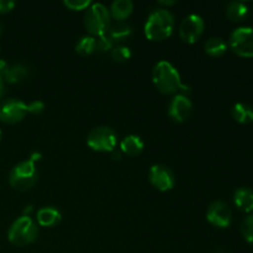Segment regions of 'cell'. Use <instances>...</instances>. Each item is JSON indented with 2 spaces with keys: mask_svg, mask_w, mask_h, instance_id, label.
<instances>
[{
  "mask_svg": "<svg viewBox=\"0 0 253 253\" xmlns=\"http://www.w3.org/2000/svg\"><path fill=\"white\" fill-rule=\"evenodd\" d=\"M27 114V104L16 98H10L0 103V121L4 124L20 123Z\"/></svg>",
  "mask_w": 253,
  "mask_h": 253,
  "instance_id": "ba28073f",
  "label": "cell"
},
{
  "mask_svg": "<svg viewBox=\"0 0 253 253\" xmlns=\"http://www.w3.org/2000/svg\"><path fill=\"white\" fill-rule=\"evenodd\" d=\"M148 178H150L151 184L161 192H168V190L173 189L175 184L174 174L170 170V168H168L165 165L152 166Z\"/></svg>",
  "mask_w": 253,
  "mask_h": 253,
  "instance_id": "8fae6325",
  "label": "cell"
},
{
  "mask_svg": "<svg viewBox=\"0 0 253 253\" xmlns=\"http://www.w3.org/2000/svg\"><path fill=\"white\" fill-rule=\"evenodd\" d=\"M110 56L116 63H125L131 58V49L127 46H123V44L114 46V48L110 51Z\"/></svg>",
  "mask_w": 253,
  "mask_h": 253,
  "instance_id": "603a6c76",
  "label": "cell"
},
{
  "mask_svg": "<svg viewBox=\"0 0 253 253\" xmlns=\"http://www.w3.org/2000/svg\"><path fill=\"white\" fill-rule=\"evenodd\" d=\"M205 24L202 16L190 14L183 19L179 26V36L185 43H195L204 34Z\"/></svg>",
  "mask_w": 253,
  "mask_h": 253,
  "instance_id": "9c48e42d",
  "label": "cell"
},
{
  "mask_svg": "<svg viewBox=\"0 0 253 253\" xmlns=\"http://www.w3.org/2000/svg\"><path fill=\"white\" fill-rule=\"evenodd\" d=\"M1 30H2L1 29V24H0V35H1Z\"/></svg>",
  "mask_w": 253,
  "mask_h": 253,
  "instance_id": "836d02e7",
  "label": "cell"
},
{
  "mask_svg": "<svg viewBox=\"0 0 253 253\" xmlns=\"http://www.w3.org/2000/svg\"><path fill=\"white\" fill-rule=\"evenodd\" d=\"M7 68H9V63L4 59H0V78H4L5 73H6Z\"/></svg>",
  "mask_w": 253,
  "mask_h": 253,
  "instance_id": "f1b7e54d",
  "label": "cell"
},
{
  "mask_svg": "<svg viewBox=\"0 0 253 253\" xmlns=\"http://www.w3.org/2000/svg\"><path fill=\"white\" fill-rule=\"evenodd\" d=\"M96 42V51L98 52H108L114 48V42L108 35H103V36L95 37Z\"/></svg>",
  "mask_w": 253,
  "mask_h": 253,
  "instance_id": "d4e9b609",
  "label": "cell"
},
{
  "mask_svg": "<svg viewBox=\"0 0 253 253\" xmlns=\"http://www.w3.org/2000/svg\"><path fill=\"white\" fill-rule=\"evenodd\" d=\"M241 235L249 244L253 245V212L247 215L241 222Z\"/></svg>",
  "mask_w": 253,
  "mask_h": 253,
  "instance_id": "cb8c5ba5",
  "label": "cell"
},
{
  "mask_svg": "<svg viewBox=\"0 0 253 253\" xmlns=\"http://www.w3.org/2000/svg\"><path fill=\"white\" fill-rule=\"evenodd\" d=\"M39 237V227L31 216H20L15 220L7 231V240L17 247L27 246Z\"/></svg>",
  "mask_w": 253,
  "mask_h": 253,
  "instance_id": "277c9868",
  "label": "cell"
},
{
  "mask_svg": "<svg viewBox=\"0 0 253 253\" xmlns=\"http://www.w3.org/2000/svg\"><path fill=\"white\" fill-rule=\"evenodd\" d=\"M249 14V7L242 1H231L226 6V16L231 21L240 22Z\"/></svg>",
  "mask_w": 253,
  "mask_h": 253,
  "instance_id": "ffe728a7",
  "label": "cell"
},
{
  "mask_svg": "<svg viewBox=\"0 0 253 253\" xmlns=\"http://www.w3.org/2000/svg\"><path fill=\"white\" fill-rule=\"evenodd\" d=\"M152 82L163 94L189 93V86L183 84L178 69L168 61H160L152 71Z\"/></svg>",
  "mask_w": 253,
  "mask_h": 253,
  "instance_id": "6da1fadb",
  "label": "cell"
},
{
  "mask_svg": "<svg viewBox=\"0 0 253 253\" xmlns=\"http://www.w3.org/2000/svg\"><path fill=\"white\" fill-rule=\"evenodd\" d=\"M106 35L113 40L114 43L115 42H123L132 35V27L125 21H116V24H111Z\"/></svg>",
  "mask_w": 253,
  "mask_h": 253,
  "instance_id": "e0dca14e",
  "label": "cell"
},
{
  "mask_svg": "<svg viewBox=\"0 0 253 253\" xmlns=\"http://www.w3.org/2000/svg\"><path fill=\"white\" fill-rule=\"evenodd\" d=\"M110 16L111 19H115L118 21H124L127 19L133 11V2L131 0H115L110 6Z\"/></svg>",
  "mask_w": 253,
  "mask_h": 253,
  "instance_id": "2e32d148",
  "label": "cell"
},
{
  "mask_svg": "<svg viewBox=\"0 0 253 253\" xmlns=\"http://www.w3.org/2000/svg\"><path fill=\"white\" fill-rule=\"evenodd\" d=\"M44 110V104L40 100L31 101L30 104H27V113L34 114V115H39L42 111Z\"/></svg>",
  "mask_w": 253,
  "mask_h": 253,
  "instance_id": "4316f807",
  "label": "cell"
},
{
  "mask_svg": "<svg viewBox=\"0 0 253 253\" xmlns=\"http://www.w3.org/2000/svg\"><path fill=\"white\" fill-rule=\"evenodd\" d=\"M84 26L93 37L108 34L111 26V16L108 7L100 2L91 4L84 15Z\"/></svg>",
  "mask_w": 253,
  "mask_h": 253,
  "instance_id": "3957f363",
  "label": "cell"
},
{
  "mask_svg": "<svg viewBox=\"0 0 253 253\" xmlns=\"http://www.w3.org/2000/svg\"><path fill=\"white\" fill-rule=\"evenodd\" d=\"M4 91H5V82L0 78V99H1L2 95H4Z\"/></svg>",
  "mask_w": 253,
  "mask_h": 253,
  "instance_id": "d6a6232c",
  "label": "cell"
},
{
  "mask_svg": "<svg viewBox=\"0 0 253 253\" xmlns=\"http://www.w3.org/2000/svg\"><path fill=\"white\" fill-rule=\"evenodd\" d=\"M174 16L168 9L157 7L148 15L145 24V35L151 41H163L172 35Z\"/></svg>",
  "mask_w": 253,
  "mask_h": 253,
  "instance_id": "7a4b0ae2",
  "label": "cell"
},
{
  "mask_svg": "<svg viewBox=\"0 0 253 253\" xmlns=\"http://www.w3.org/2000/svg\"><path fill=\"white\" fill-rule=\"evenodd\" d=\"M39 178L36 166L30 160L17 163L11 169L9 175V183L14 189L27 190L35 185Z\"/></svg>",
  "mask_w": 253,
  "mask_h": 253,
  "instance_id": "5b68a950",
  "label": "cell"
},
{
  "mask_svg": "<svg viewBox=\"0 0 253 253\" xmlns=\"http://www.w3.org/2000/svg\"><path fill=\"white\" fill-rule=\"evenodd\" d=\"M234 203L236 208L241 211H253V190L250 188H239L234 194Z\"/></svg>",
  "mask_w": 253,
  "mask_h": 253,
  "instance_id": "5bb4252c",
  "label": "cell"
},
{
  "mask_svg": "<svg viewBox=\"0 0 253 253\" xmlns=\"http://www.w3.org/2000/svg\"><path fill=\"white\" fill-rule=\"evenodd\" d=\"M231 115L239 124L246 125L253 123V108L246 103L235 104L231 109Z\"/></svg>",
  "mask_w": 253,
  "mask_h": 253,
  "instance_id": "ac0fdd59",
  "label": "cell"
},
{
  "mask_svg": "<svg viewBox=\"0 0 253 253\" xmlns=\"http://www.w3.org/2000/svg\"><path fill=\"white\" fill-rule=\"evenodd\" d=\"M15 7V2L12 0H0V14H7Z\"/></svg>",
  "mask_w": 253,
  "mask_h": 253,
  "instance_id": "83f0119b",
  "label": "cell"
},
{
  "mask_svg": "<svg viewBox=\"0 0 253 253\" xmlns=\"http://www.w3.org/2000/svg\"><path fill=\"white\" fill-rule=\"evenodd\" d=\"M27 77H29V68H27L26 66H24V64L21 63L12 64V66L9 64V68H7L2 81L7 82V83L15 84L24 81Z\"/></svg>",
  "mask_w": 253,
  "mask_h": 253,
  "instance_id": "d6986e66",
  "label": "cell"
},
{
  "mask_svg": "<svg viewBox=\"0 0 253 253\" xmlns=\"http://www.w3.org/2000/svg\"><path fill=\"white\" fill-rule=\"evenodd\" d=\"M230 47L240 57H253V29L241 26L235 29L230 35Z\"/></svg>",
  "mask_w": 253,
  "mask_h": 253,
  "instance_id": "52a82bcc",
  "label": "cell"
},
{
  "mask_svg": "<svg viewBox=\"0 0 253 253\" xmlns=\"http://www.w3.org/2000/svg\"><path fill=\"white\" fill-rule=\"evenodd\" d=\"M177 4V1H174V0H173V1H158V5H161V6H163V9H167L168 6H173V5H175Z\"/></svg>",
  "mask_w": 253,
  "mask_h": 253,
  "instance_id": "4dcf8cb0",
  "label": "cell"
},
{
  "mask_svg": "<svg viewBox=\"0 0 253 253\" xmlns=\"http://www.w3.org/2000/svg\"><path fill=\"white\" fill-rule=\"evenodd\" d=\"M64 6L68 7L69 10L73 11H81V10L88 9L91 5L90 0H64Z\"/></svg>",
  "mask_w": 253,
  "mask_h": 253,
  "instance_id": "484cf974",
  "label": "cell"
},
{
  "mask_svg": "<svg viewBox=\"0 0 253 253\" xmlns=\"http://www.w3.org/2000/svg\"><path fill=\"white\" fill-rule=\"evenodd\" d=\"M143 147H145V143H143L142 138L137 135L126 136L120 143L121 152L125 153L126 156H130V157L140 155L143 151Z\"/></svg>",
  "mask_w": 253,
  "mask_h": 253,
  "instance_id": "9a60e30c",
  "label": "cell"
},
{
  "mask_svg": "<svg viewBox=\"0 0 253 253\" xmlns=\"http://www.w3.org/2000/svg\"><path fill=\"white\" fill-rule=\"evenodd\" d=\"M86 143L96 152H113L118 145V135L109 126H98L89 132Z\"/></svg>",
  "mask_w": 253,
  "mask_h": 253,
  "instance_id": "8992f818",
  "label": "cell"
},
{
  "mask_svg": "<svg viewBox=\"0 0 253 253\" xmlns=\"http://www.w3.org/2000/svg\"><path fill=\"white\" fill-rule=\"evenodd\" d=\"M96 51V42L95 37L93 36H84L77 42L76 52L81 56H90L91 53Z\"/></svg>",
  "mask_w": 253,
  "mask_h": 253,
  "instance_id": "7402d4cb",
  "label": "cell"
},
{
  "mask_svg": "<svg viewBox=\"0 0 253 253\" xmlns=\"http://www.w3.org/2000/svg\"><path fill=\"white\" fill-rule=\"evenodd\" d=\"M193 110V104L185 94H175L168 106V114L177 123L188 120Z\"/></svg>",
  "mask_w": 253,
  "mask_h": 253,
  "instance_id": "7c38bea8",
  "label": "cell"
},
{
  "mask_svg": "<svg viewBox=\"0 0 253 253\" xmlns=\"http://www.w3.org/2000/svg\"><path fill=\"white\" fill-rule=\"evenodd\" d=\"M37 222L40 226L43 227H53L59 224L62 219L61 211L53 207H44L37 211Z\"/></svg>",
  "mask_w": 253,
  "mask_h": 253,
  "instance_id": "4fadbf2b",
  "label": "cell"
},
{
  "mask_svg": "<svg viewBox=\"0 0 253 253\" xmlns=\"http://www.w3.org/2000/svg\"><path fill=\"white\" fill-rule=\"evenodd\" d=\"M121 151H113V160L114 161H120L121 160Z\"/></svg>",
  "mask_w": 253,
  "mask_h": 253,
  "instance_id": "1f68e13d",
  "label": "cell"
},
{
  "mask_svg": "<svg viewBox=\"0 0 253 253\" xmlns=\"http://www.w3.org/2000/svg\"><path fill=\"white\" fill-rule=\"evenodd\" d=\"M0 140H1V131H0Z\"/></svg>",
  "mask_w": 253,
  "mask_h": 253,
  "instance_id": "e575fe53",
  "label": "cell"
},
{
  "mask_svg": "<svg viewBox=\"0 0 253 253\" xmlns=\"http://www.w3.org/2000/svg\"><path fill=\"white\" fill-rule=\"evenodd\" d=\"M42 158V156H41V153L40 152H32L31 153V156H30V161H31V162H37V161H40Z\"/></svg>",
  "mask_w": 253,
  "mask_h": 253,
  "instance_id": "f546056e",
  "label": "cell"
},
{
  "mask_svg": "<svg viewBox=\"0 0 253 253\" xmlns=\"http://www.w3.org/2000/svg\"><path fill=\"white\" fill-rule=\"evenodd\" d=\"M207 220L212 226L226 229L232 222V210L229 205L221 200L212 202L207 211Z\"/></svg>",
  "mask_w": 253,
  "mask_h": 253,
  "instance_id": "30bf717a",
  "label": "cell"
},
{
  "mask_svg": "<svg viewBox=\"0 0 253 253\" xmlns=\"http://www.w3.org/2000/svg\"><path fill=\"white\" fill-rule=\"evenodd\" d=\"M204 49L210 57H221L227 51V44L221 37H210L205 42Z\"/></svg>",
  "mask_w": 253,
  "mask_h": 253,
  "instance_id": "44dd1931",
  "label": "cell"
}]
</instances>
